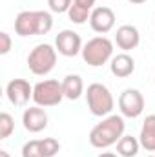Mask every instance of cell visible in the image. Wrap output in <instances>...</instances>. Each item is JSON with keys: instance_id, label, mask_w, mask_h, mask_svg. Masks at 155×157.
I'll return each instance as SVG.
<instances>
[{"instance_id": "cell-1", "label": "cell", "mask_w": 155, "mask_h": 157, "mask_svg": "<svg viewBox=\"0 0 155 157\" xmlns=\"http://www.w3.org/2000/svg\"><path fill=\"white\" fill-rule=\"evenodd\" d=\"M126 122L122 115H108L99 124H95L89 132V144L93 148H110L119 143V139L124 135Z\"/></svg>"}, {"instance_id": "cell-2", "label": "cell", "mask_w": 155, "mask_h": 157, "mask_svg": "<svg viewBox=\"0 0 155 157\" xmlns=\"http://www.w3.org/2000/svg\"><path fill=\"white\" fill-rule=\"evenodd\" d=\"M53 28V17L47 11H20L15 18V33L18 37L47 35Z\"/></svg>"}, {"instance_id": "cell-3", "label": "cell", "mask_w": 155, "mask_h": 157, "mask_svg": "<svg viewBox=\"0 0 155 157\" xmlns=\"http://www.w3.org/2000/svg\"><path fill=\"white\" fill-rule=\"evenodd\" d=\"M82 59L88 66L99 68L113 59V42L108 37H93L82 46Z\"/></svg>"}, {"instance_id": "cell-4", "label": "cell", "mask_w": 155, "mask_h": 157, "mask_svg": "<svg viewBox=\"0 0 155 157\" xmlns=\"http://www.w3.org/2000/svg\"><path fill=\"white\" fill-rule=\"evenodd\" d=\"M86 101H88V108L93 115L97 117H108L115 106V101H113V95L112 91L100 84V82H93L88 86L86 90Z\"/></svg>"}, {"instance_id": "cell-5", "label": "cell", "mask_w": 155, "mask_h": 157, "mask_svg": "<svg viewBox=\"0 0 155 157\" xmlns=\"http://www.w3.org/2000/svg\"><path fill=\"white\" fill-rule=\"evenodd\" d=\"M57 64V48L51 44H39L28 55V66L33 75L44 77L47 75Z\"/></svg>"}, {"instance_id": "cell-6", "label": "cell", "mask_w": 155, "mask_h": 157, "mask_svg": "<svg viewBox=\"0 0 155 157\" xmlns=\"http://www.w3.org/2000/svg\"><path fill=\"white\" fill-rule=\"evenodd\" d=\"M62 99H66L64 90H62V82H59L55 78L40 80L33 86V102L40 108L57 106L62 102Z\"/></svg>"}, {"instance_id": "cell-7", "label": "cell", "mask_w": 155, "mask_h": 157, "mask_svg": "<svg viewBox=\"0 0 155 157\" xmlns=\"http://www.w3.org/2000/svg\"><path fill=\"white\" fill-rule=\"evenodd\" d=\"M119 110L120 115L128 119H137L144 112V97L139 90L128 88L119 97Z\"/></svg>"}, {"instance_id": "cell-8", "label": "cell", "mask_w": 155, "mask_h": 157, "mask_svg": "<svg viewBox=\"0 0 155 157\" xmlns=\"http://www.w3.org/2000/svg\"><path fill=\"white\" fill-rule=\"evenodd\" d=\"M6 95L11 104L26 106L29 102V99H33V86L26 78H13L6 86Z\"/></svg>"}, {"instance_id": "cell-9", "label": "cell", "mask_w": 155, "mask_h": 157, "mask_svg": "<svg viewBox=\"0 0 155 157\" xmlns=\"http://www.w3.org/2000/svg\"><path fill=\"white\" fill-rule=\"evenodd\" d=\"M55 48L64 57H75L82 51V39L73 29H62L55 39Z\"/></svg>"}, {"instance_id": "cell-10", "label": "cell", "mask_w": 155, "mask_h": 157, "mask_svg": "<svg viewBox=\"0 0 155 157\" xmlns=\"http://www.w3.org/2000/svg\"><path fill=\"white\" fill-rule=\"evenodd\" d=\"M89 26H91V29L95 33L106 35L115 26V13L110 7H106V6H99L89 15Z\"/></svg>"}, {"instance_id": "cell-11", "label": "cell", "mask_w": 155, "mask_h": 157, "mask_svg": "<svg viewBox=\"0 0 155 157\" xmlns=\"http://www.w3.org/2000/svg\"><path fill=\"white\" fill-rule=\"evenodd\" d=\"M22 124L28 132L31 133H39L42 130H46L47 126V113L44 112V108L33 106V108H26L24 115H22Z\"/></svg>"}, {"instance_id": "cell-12", "label": "cell", "mask_w": 155, "mask_h": 157, "mask_svg": "<svg viewBox=\"0 0 155 157\" xmlns=\"http://www.w3.org/2000/svg\"><path fill=\"white\" fill-rule=\"evenodd\" d=\"M141 42V35H139V29L131 24H124L117 29L115 33V44L119 46V49H122L124 53L130 51V49H135Z\"/></svg>"}, {"instance_id": "cell-13", "label": "cell", "mask_w": 155, "mask_h": 157, "mask_svg": "<svg viewBox=\"0 0 155 157\" xmlns=\"http://www.w3.org/2000/svg\"><path fill=\"white\" fill-rule=\"evenodd\" d=\"M110 70H112V73H113L115 77L126 78L135 71V60H133V57H130L128 53H119V55H115V57L112 59Z\"/></svg>"}, {"instance_id": "cell-14", "label": "cell", "mask_w": 155, "mask_h": 157, "mask_svg": "<svg viewBox=\"0 0 155 157\" xmlns=\"http://www.w3.org/2000/svg\"><path fill=\"white\" fill-rule=\"evenodd\" d=\"M95 0H73L70 11H68V17L73 24H84L86 20H89V15L91 11L95 9Z\"/></svg>"}, {"instance_id": "cell-15", "label": "cell", "mask_w": 155, "mask_h": 157, "mask_svg": "<svg viewBox=\"0 0 155 157\" xmlns=\"http://www.w3.org/2000/svg\"><path fill=\"white\" fill-rule=\"evenodd\" d=\"M139 143L144 150L155 152V113L144 119L142 128H141V135H139Z\"/></svg>"}, {"instance_id": "cell-16", "label": "cell", "mask_w": 155, "mask_h": 157, "mask_svg": "<svg viewBox=\"0 0 155 157\" xmlns=\"http://www.w3.org/2000/svg\"><path fill=\"white\" fill-rule=\"evenodd\" d=\"M62 90L64 97L70 101H77L78 97L84 93V82L80 75H66L62 80Z\"/></svg>"}, {"instance_id": "cell-17", "label": "cell", "mask_w": 155, "mask_h": 157, "mask_svg": "<svg viewBox=\"0 0 155 157\" xmlns=\"http://www.w3.org/2000/svg\"><path fill=\"white\" fill-rule=\"evenodd\" d=\"M139 148H141L139 139L131 135H122L117 143V154L120 157H135L139 154Z\"/></svg>"}, {"instance_id": "cell-18", "label": "cell", "mask_w": 155, "mask_h": 157, "mask_svg": "<svg viewBox=\"0 0 155 157\" xmlns=\"http://www.w3.org/2000/svg\"><path fill=\"white\" fill-rule=\"evenodd\" d=\"M15 130V121L13 117L7 113V112H2L0 113V139H7Z\"/></svg>"}, {"instance_id": "cell-19", "label": "cell", "mask_w": 155, "mask_h": 157, "mask_svg": "<svg viewBox=\"0 0 155 157\" xmlns=\"http://www.w3.org/2000/svg\"><path fill=\"white\" fill-rule=\"evenodd\" d=\"M40 144H42V152L44 157H55L60 152V143L53 137H46V139H40Z\"/></svg>"}, {"instance_id": "cell-20", "label": "cell", "mask_w": 155, "mask_h": 157, "mask_svg": "<svg viewBox=\"0 0 155 157\" xmlns=\"http://www.w3.org/2000/svg\"><path fill=\"white\" fill-rule=\"evenodd\" d=\"M22 157H44L40 141H37V139L35 141H28L22 146Z\"/></svg>"}, {"instance_id": "cell-21", "label": "cell", "mask_w": 155, "mask_h": 157, "mask_svg": "<svg viewBox=\"0 0 155 157\" xmlns=\"http://www.w3.org/2000/svg\"><path fill=\"white\" fill-rule=\"evenodd\" d=\"M73 0H47V6L53 13H68Z\"/></svg>"}, {"instance_id": "cell-22", "label": "cell", "mask_w": 155, "mask_h": 157, "mask_svg": "<svg viewBox=\"0 0 155 157\" xmlns=\"http://www.w3.org/2000/svg\"><path fill=\"white\" fill-rule=\"evenodd\" d=\"M9 49H11V37L9 33L2 31L0 33V55H7Z\"/></svg>"}, {"instance_id": "cell-23", "label": "cell", "mask_w": 155, "mask_h": 157, "mask_svg": "<svg viewBox=\"0 0 155 157\" xmlns=\"http://www.w3.org/2000/svg\"><path fill=\"white\" fill-rule=\"evenodd\" d=\"M99 157H119V154H113V152H102Z\"/></svg>"}, {"instance_id": "cell-24", "label": "cell", "mask_w": 155, "mask_h": 157, "mask_svg": "<svg viewBox=\"0 0 155 157\" xmlns=\"http://www.w3.org/2000/svg\"><path fill=\"white\" fill-rule=\"evenodd\" d=\"M128 2H131V4H144V2H148V0H128Z\"/></svg>"}, {"instance_id": "cell-25", "label": "cell", "mask_w": 155, "mask_h": 157, "mask_svg": "<svg viewBox=\"0 0 155 157\" xmlns=\"http://www.w3.org/2000/svg\"><path fill=\"white\" fill-rule=\"evenodd\" d=\"M0 157H11V155H9L6 150H0Z\"/></svg>"}, {"instance_id": "cell-26", "label": "cell", "mask_w": 155, "mask_h": 157, "mask_svg": "<svg viewBox=\"0 0 155 157\" xmlns=\"http://www.w3.org/2000/svg\"><path fill=\"white\" fill-rule=\"evenodd\" d=\"M148 157H155V155H148Z\"/></svg>"}]
</instances>
